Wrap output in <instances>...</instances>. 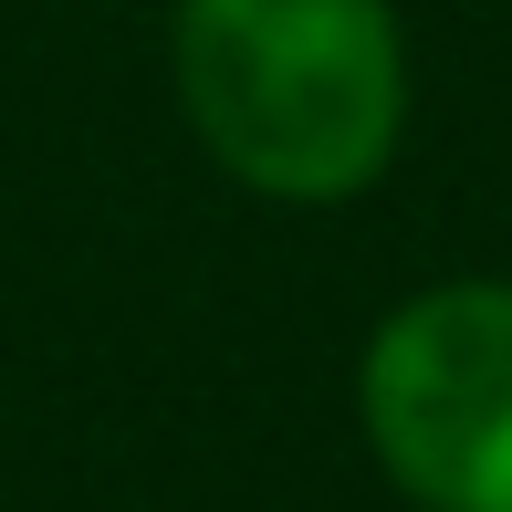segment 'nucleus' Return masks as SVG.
I'll return each instance as SVG.
<instances>
[{"label":"nucleus","mask_w":512,"mask_h":512,"mask_svg":"<svg viewBox=\"0 0 512 512\" xmlns=\"http://www.w3.org/2000/svg\"><path fill=\"white\" fill-rule=\"evenodd\" d=\"M178 105L199 147L262 199H356L408 126L387 0H178Z\"/></svg>","instance_id":"obj_1"},{"label":"nucleus","mask_w":512,"mask_h":512,"mask_svg":"<svg viewBox=\"0 0 512 512\" xmlns=\"http://www.w3.org/2000/svg\"><path fill=\"white\" fill-rule=\"evenodd\" d=\"M356 418L418 512H512V283H439L366 335Z\"/></svg>","instance_id":"obj_2"}]
</instances>
